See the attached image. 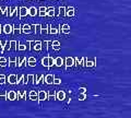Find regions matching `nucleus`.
Listing matches in <instances>:
<instances>
[{
  "label": "nucleus",
  "mask_w": 131,
  "mask_h": 118,
  "mask_svg": "<svg viewBox=\"0 0 131 118\" xmlns=\"http://www.w3.org/2000/svg\"><path fill=\"white\" fill-rule=\"evenodd\" d=\"M37 102L39 105H42V102L47 100V92L44 91V90H40L39 92H37Z\"/></svg>",
  "instance_id": "nucleus-1"
},
{
  "label": "nucleus",
  "mask_w": 131,
  "mask_h": 118,
  "mask_svg": "<svg viewBox=\"0 0 131 118\" xmlns=\"http://www.w3.org/2000/svg\"><path fill=\"white\" fill-rule=\"evenodd\" d=\"M63 65H66V68H70V67H72L73 65H74V58L73 57H70V56H68V57H66L64 58V63Z\"/></svg>",
  "instance_id": "nucleus-2"
},
{
  "label": "nucleus",
  "mask_w": 131,
  "mask_h": 118,
  "mask_svg": "<svg viewBox=\"0 0 131 118\" xmlns=\"http://www.w3.org/2000/svg\"><path fill=\"white\" fill-rule=\"evenodd\" d=\"M26 15H28V8L26 7H21L19 9V17L20 18H24V17H26Z\"/></svg>",
  "instance_id": "nucleus-3"
},
{
  "label": "nucleus",
  "mask_w": 131,
  "mask_h": 118,
  "mask_svg": "<svg viewBox=\"0 0 131 118\" xmlns=\"http://www.w3.org/2000/svg\"><path fill=\"white\" fill-rule=\"evenodd\" d=\"M44 79H45V82H46V84H52V81H54L55 79V76L54 74H51V73H48V74H46L44 77Z\"/></svg>",
  "instance_id": "nucleus-4"
},
{
  "label": "nucleus",
  "mask_w": 131,
  "mask_h": 118,
  "mask_svg": "<svg viewBox=\"0 0 131 118\" xmlns=\"http://www.w3.org/2000/svg\"><path fill=\"white\" fill-rule=\"evenodd\" d=\"M74 13H75L74 7H68V8H66V14L64 15H67V17H73Z\"/></svg>",
  "instance_id": "nucleus-5"
},
{
  "label": "nucleus",
  "mask_w": 131,
  "mask_h": 118,
  "mask_svg": "<svg viewBox=\"0 0 131 118\" xmlns=\"http://www.w3.org/2000/svg\"><path fill=\"white\" fill-rule=\"evenodd\" d=\"M7 100H9V101L16 100V92L15 91H9V92H7Z\"/></svg>",
  "instance_id": "nucleus-6"
},
{
  "label": "nucleus",
  "mask_w": 131,
  "mask_h": 118,
  "mask_svg": "<svg viewBox=\"0 0 131 118\" xmlns=\"http://www.w3.org/2000/svg\"><path fill=\"white\" fill-rule=\"evenodd\" d=\"M2 28H3L2 31H3V33H5V34H11L12 31H13V26H12L11 24H6V25L3 26Z\"/></svg>",
  "instance_id": "nucleus-7"
},
{
  "label": "nucleus",
  "mask_w": 131,
  "mask_h": 118,
  "mask_svg": "<svg viewBox=\"0 0 131 118\" xmlns=\"http://www.w3.org/2000/svg\"><path fill=\"white\" fill-rule=\"evenodd\" d=\"M16 81H18V76L16 74H10L9 77H8V82H9V84H16Z\"/></svg>",
  "instance_id": "nucleus-8"
},
{
  "label": "nucleus",
  "mask_w": 131,
  "mask_h": 118,
  "mask_svg": "<svg viewBox=\"0 0 131 118\" xmlns=\"http://www.w3.org/2000/svg\"><path fill=\"white\" fill-rule=\"evenodd\" d=\"M54 59H55V66H57V67H61L64 63V59L60 56L56 57V58H54Z\"/></svg>",
  "instance_id": "nucleus-9"
},
{
  "label": "nucleus",
  "mask_w": 131,
  "mask_h": 118,
  "mask_svg": "<svg viewBox=\"0 0 131 118\" xmlns=\"http://www.w3.org/2000/svg\"><path fill=\"white\" fill-rule=\"evenodd\" d=\"M16 99L20 100V99H23V100H26V91L24 90H20L16 93Z\"/></svg>",
  "instance_id": "nucleus-10"
},
{
  "label": "nucleus",
  "mask_w": 131,
  "mask_h": 118,
  "mask_svg": "<svg viewBox=\"0 0 131 118\" xmlns=\"http://www.w3.org/2000/svg\"><path fill=\"white\" fill-rule=\"evenodd\" d=\"M66 99V93L63 91H58L56 92V100L58 101H63Z\"/></svg>",
  "instance_id": "nucleus-11"
},
{
  "label": "nucleus",
  "mask_w": 131,
  "mask_h": 118,
  "mask_svg": "<svg viewBox=\"0 0 131 118\" xmlns=\"http://www.w3.org/2000/svg\"><path fill=\"white\" fill-rule=\"evenodd\" d=\"M21 32H23V33H25V34L32 33V31H31V25H28V24H24V25H22V26H21Z\"/></svg>",
  "instance_id": "nucleus-12"
},
{
  "label": "nucleus",
  "mask_w": 131,
  "mask_h": 118,
  "mask_svg": "<svg viewBox=\"0 0 131 118\" xmlns=\"http://www.w3.org/2000/svg\"><path fill=\"white\" fill-rule=\"evenodd\" d=\"M60 31L64 34H69L70 33V26L68 24H62V25H60Z\"/></svg>",
  "instance_id": "nucleus-13"
},
{
  "label": "nucleus",
  "mask_w": 131,
  "mask_h": 118,
  "mask_svg": "<svg viewBox=\"0 0 131 118\" xmlns=\"http://www.w3.org/2000/svg\"><path fill=\"white\" fill-rule=\"evenodd\" d=\"M46 15L47 17H55V8L54 7L46 8Z\"/></svg>",
  "instance_id": "nucleus-14"
},
{
  "label": "nucleus",
  "mask_w": 131,
  "mask_h": 118,
  "mask_svg": "<svg viewBox=\"0 0 131 118\" xmlns=\"http://www.w3.org/2000/svg\"><path fill=\"white\" fill-rule=\"evenodd\" d=\"M95 65H96V59H95V58L92 59V60L86 59V60H85L84 67H95Z\"/></svg>",
  "instance_id": "nucleus-15"
},
{
  "label": "nucleus",
  "mask_w": 131,
  "mask_h": 118,
  "mask_svg": "<svg viewBox=\"0 0 131 118\" xmlns=\"http://www.w3.org/2000/svg\"><path fill=\"white\" fill-rule=\"evenodd\" d=\"M13 26V31H12V33L14 35H19L21 33V25L20 24H15V25H12Z\"/></svg>",
  "instance_id": "nucleus-16"
},
{
  "label": "nucleus",
  "mask_w": 131,
  "mask_h": 118,
  "mask_svg": "<svg viewBox=\"0 0 131 118\" xmlns=\"http://www.w3.org/2000/svg\"><path fill=\"white\" fill-rule=\"evenodd\" d=\"M37 14L39 17H46V7H40L39 9H37Z\"/></svg>",
  "instance_id": "nucleus-17"
},
{
  "label": "nucleus",
  "mask_w": 131,
  "mask_h": 118,
  "mask_svg": "<svg viewBox=\"0 0 131 118\" xmlns=\"http://www.w3.org/2000/svg\"><path fill=\"white\" fill-rule=\"evenodd\" d=\"M28 97H30L31 101H37V92L36 91H31L28 93Z\"/></svg>",
  "instance_id": "nucleus-18"
},
{
  "label": "nucleus",
  "mask_w": 131,
  "mask_h": 118,
  "mask_svg": "<svg viewBox=\"0 0 131 118\" xmlns=\"http://www.w3.org/2000/svg\"><path fill=\"white\" fill-rule=\"evenodd\" d=\"M28 15H31V17H35V15H37V9H36L35 7L28 8Z\"/></svg>",
  "instance_id": "nucleus-19"
},
{
  "label": "nucleus",
  "mask_w": 131,
  "mask_h": 118,
  "mask_svg": "<svg viewBox=\"0 0 131 118\" xmlns=\"http://www.w3.org/2000/svg\"><path fill=\"white\" fill-rule=\"evenodd\" d=\"M47 100H56V91L51 90L47 92Z\"/></svg>",
  "instance_id": "nucleus-20"
},
{
  "label": "nucleus",
  "mask_w": 131,
  "mask_h": 118,
  "mask_svg": "<svg viewBox=\"0 0 131 118\" xmlns=\"http://www.w3.org/2000/svg\"><path fill=\"white\" fill-rule=\"evenodd\" d=\"M9 66L11 68L16 67V57H11V58L9 59Z\"/></svg>",
  "instance_id": "nucleus-21"
},
{
  "label": "nucleus",
  "mask_w": 131,
  "mask_h": 118,
  "mask_svg": "<svg viewBox=\"0 0 131 118\" xmlns=\"http://www.w3.org/2000/svg\"><path fill=\"white\" fill-rule=\"evenodd\" d=\"M8 50H10V42L6 40V42H5V45H3V48H2V50H1V52H2V54H5V52L8 51Z\"/></svg>",
  "instance_id": "nucleus-22"
},
{
  "label": "nucleus",
  "mask_w": 131,
  "mask_h": 118,
  "mask_svg": "<svg viewBox=\"0 0 131 118\" xmlns=\"http://www.w3.org/2000/svg\"><path fill=\"white\" fill-rule=\"evenodd\" d=\"M34 49L37 50V51H39V50L43 49V47H42V42H40V40H36V43H35V45H34Z\"/></svg>",
  "instance_id": "nucleus-23"
},
{
  "label": "nucleus",
  "mask_w": 131,
  "mask_h": 118,
  "mask_svg": "<svg viewBox=\"0 0 131 118\" xmlns=\"http://www.w3.org/2000/svg\"><path fill=\"white\" fill-rule=\"evenodd\" d=\"M43 80H44V74H37V78H36V80L33 83L36 84V85H38Z\"/></svg>",
  "instance_id": "nucleus-24"
},
{
  "label": "nucleus",
  "mask_w": 131,
  "mask_h": 118,
  "mask_svg": "<svg viewBox=\"0 0 131 118\" xmlns=\"http://www.w3.org/2000/svg\"><path fill=\"white\" fill-rule=\"evenodd\" d=\"M25 62H26V57H22V58H20V61H19V63H18V66H16V67L21 68L23 66H25V65H26Z\"/></svg>",
  "instance_id": "nucleus-25"
},
{
  "label": "nucleus",
  "mask_w": 131,
  "mask_h": 118,
  "mask_svg": "<svg viewBox=\"0 0 131 118\" xmlns=\"http://www.w3.org/2000/svg\"><path fill=\"white\" fill-rule=\"evenodd\" d=\"M55 65V59L52 58V57H50V56H48V70L50 69L52 66Z\"/></svg>",
  "instance_id": "nucleus-26"
},
{
  "label": "nucleus",
  "mask_w": 131,
  "mask_h": 118,
  "mask_svg": "<svg viewBox=\"0 0 131 118\" xmlns=\"http://www.w3.org/2000/svg\"><path fill=\"white\" fill-rule=\"evenodd\" d=\"M58 15H60V17H64L66 14V7H60L58 9Z\"/></svg>",
  "instance_id": "nucleus-27"
},
{
  "label": "nucleus",
  "mask_w": 131,
  "mask_h": 118,
  "mask_svg": "<svg viewBox=\"0 0 131 118\" xmlns=\"http://www.w3.org/2000/svg\"><path fill=\"white\" fill-rule=\"evenodd\" d=\"M42 65L48 69V56L47 57H43L42 58Z\"/></svg>",
  "instance_id": "nucleus-28"
},
{
  "label": "nucleus",
  "mask_w": 131,
  "mask_h": 118,
  "mask_svg": "<svg viewBox=\"0 0 131 118\" xmlns=\"http://www.w3.org/2000/svg\"><path fill=\"white\" fill-rule=\"evenodd\" d=\"M7 66V59L5 57H0V67H6Z\"/></svg>",
  "instance_id": "nucleus-29"
},
{
  "label": "nucleus",
  "mask_w": 131,
  "mask_h": 118,
  "mask_svg": "<svg viewBox=\"0 0 131 118\" xmlns=\"http://www.w3.org/2000/svg\"><path fill=\"white\" fill-rule=\"evenodd\" d=\"M10 49L16 50V40H11L10 42Z\"/></svg>",
  "instance_id": "nucleus-30"
},
{
  "label": "nucleus",
  "mask_w": 131,
  "mask_h": 118,
  "mask_svg": "<svg viewBox=\"0 0 131 118\" xmlns=\"http://www.w3.org/2000/svg\"><path fill=\"white\" fill-rule=\"evenodd\" d=\"M0 14H2V15H7V7H5V6L0 7Z\"/></svg>",
  "instance_id": "nucleus-31"
},
{
  "label": "nucleus",
  "mask_w": 131,
  "mask_h": 118,
  "mask_svg": "<svg viewBox=\"0 0 131 118\" xmlns=\"http://www.w3.org/2000/svg\"><path fill=\"white\" fill-rule=\"evenodd\" d=\"M5 83H6V76L3 74V73H1V74H0V84L3 85Z\"/></svg>",
  "instance_id": "nucleus-32"
},
{
  "label": "nucleus",
  "mask_w": 131,
  "mask_h": 118,
  "mask_svg": "<svg viewBox=\"0 0 131 118\" xmlns=\"http://www.w3.org/2000/svg\"><path fill=\"white\" fill-rule=\"evenodd\" d=\"M16 84H24V74L20 76V78L16 81Z\"/></svg>",
  "instance_id": "nucleus-33"
},
{
  "label": "nucleus",
  "mask_w": 131,
  "mask_h": 118,
  "mask_svg": "<svg viewBox=\"0 0 131 118\" xmlns=\"http://www.w3.org/2000/svg\"><path fill=\"white\" fill-rule=\"evenodd\" d=\"M0 100H7V92L0 91Z\"/></svg>",
  "instance_id": "nucleus-34"
},
{
  "label": "nucleus",
  "mask_w": 131,
  "mask_h": 118,
  "mask_svg": "<svg viewBox=\"0 0 131 118\" xmlns=\"http://www.w3.org/2000/svg\"><path fill=\"white\" fill-rule=\"evenodd\" d=\"M78 99H79V101H84L85 99H86V95H85V93H79Z\"/></svg>",
  "instance_id": "nucleus-35"
},
{
  "label": "nucleus",
  "mask_w": 131,
  "mask_h": 118,
  "mask_svg": "<svg viewBox=\"0 0 131 118\" xmlns=\"http://www.w3.org/2000/svg\"><path fill=\"white\" fill-rule=\"evenodd\" d=\"M40 28H42V25H40V24H35V33L39 34L40 33Z\"/></svg>",
  "instance_id": "nucleus-36"
},
{
  "label": "nucleus",
  "mask_w": 131,
  "mask_h": 118,
  "mask_svg": "<svg viewBox=\"0 0 131 118\" xmlns=\"http://www.w3.org/2000/svg\"><path fill=\"white\" fill-rule=\"evenodd\" d=\"M26 49V45H23V44H19V45H18V49H16V50H25Z\"/></svg>",
  "instance_id": "nucleus-37"
},
{
  "label": "nucleus",
  "mask_w": 131,
  "mask_h": 118,
  "mask_svg": "<svg viewBox=\"0 0 131 118\" xmlns=\"http://www.w3.org/2000/svg\"><path fill=\"white\" fill-rule=\"evenodd\" d=\"M26 78H27V83H31V82H33V80H34V74H28Z\"/></svg>",
  "instance_id": "nucleus-38"
},
{
  "label": "nucleus",
  "mask_w": 131,
  "mask_h": 118,
  "mask_svg": "<svg viewBox=\"0 0 131 118\" xmlns=\"http://www.w3.org/2000/svg\"><path fill=\"white\" fill-rule=\"evenodd\" d=\"M60 83H61V79H59V78H56V77H55L54 81H52V84L58 85V84H60Z\"/></svg>",
  "instance_id": "nucleus-39"
},
{
  "label": "nucleus",
  "mask_w": 131,
  "mask_h": 118,
  "mask_svg": "<svg viewBox=\"0 0 131 118\" xmlns=\"http://www.w3.org/2000/svg\"><path fill=\"white\" fill-rule=\"evenodd\" d=\"M28 62H36V58H35V57H33V56L28 57V58H27V63Z\"/></svg>",
  "instance_id": "nucleus-40"
},
{
  "label": "nucleus",
  "mask_w": 131,
  "mask_h": 118,
  "mask_svg": "<svg viewBox=\"0 0 131 118\" xmlns=\"http://www.w3.org/2000/svg\"><path fill=\"white\" fill-rule=\"evenodd\" d=\"M40 33L42 34H47L48 33V27H42L40 28Z\"/></svg>",
  "instance_id": "nucleus-41"
},
{
  "label": "nucleus",
  "mask_w": 131,
  "mask_h": 118,
  "mask_svg": "<svg viewBox=\"0 0 131 118\" xmlns=\"http://www.w3.org/2000/svg\"><path fill=\"white\" fill-rule=\"evenodd\" d=\"M42 47H44L45 49H48V40H44V43H42Z\"/></svg>",
  "instance_id": "nucleus-42"
},
{
  "label": "nucleus",
  "mask_w": 131,
  "mask_h": 118,
  "mask_svg": "<svg viewBox=\"0 0 131 118\" xmlns=\"http://www.w3.org/2000/svg\"><path fill=\"white\" fill-rule=\"evenodd\" d=\"M51 45H52V46H61L58 40H52V42H51Z\"/></svg>",
  "instance_id": "nucleus-43"
},
{
  "label": "nucleus",
  "mask_w": 131,
  "mask_h": 118,
  "mask_svg": "<svg viewBox=\"0 0 131 118\" xmlns=\"http://www.w3.org/2000/svg\"><path fill=\"white\" fill-rule=\"evenodd\" d=\"M79 93H86V89L85 88H80L79 89Z\"/></svg>",
  "instance_id": "nucleus-44"
},
{
  "label": "nucleus",
  "mask_w": 131,
  "mask_h": 118,
  "mask_svg": "<svg viewBox=\"0 0 131 118\" xmlns=\"http://www.w3.org/2000/svg\"><path fill=\"white\" fill-rule=\"evenodd\" d=\"M52 48H54V50H59L61 46H52Z\"/></svg>",
  "instance_id": "nucleus-45"
},
{
  "label": "nucleus",
  "mask_w": 131,
  "mask_h": 118,
  "mask_svg": "<svg viewBox=\"0 0 131 118\" xmlns=\"http://www.w3.org/2000/svg\"><path fill=\"white\" fill-rule=\"evenodd\" d=\"M1 28H2V26L0 25V33H1V32H2V30H1Z\"/></svg>",
  "instance_id": "nucleus-46"
}]
</instances>
